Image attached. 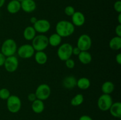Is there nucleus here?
Returning <instances> with one entry per match:
<instances>
[{
    "instance_id": "nucleus-2",
    "label": "nucleus",
    "mask_w": 121,
    "mask_h": 120,
    "mask_svg": "<svg viewBox=\"0 0 121 120\" xmlns=\"http://www.w3.org/2000/svg\"><path fill=\"white\" fill-rule=\"evenodd\" d=\"M1 52L6 57L13 56L17 51V45L13 39H7L4 41L1 46Z\"/></svg>"
},
{
    "instance_id": "nucleus-25",
    "label": "nucleus",
    "mask_w": 121,
    "mask_h": 120,
    "mask_svg": "<svg viewBox=\"0 0 121 120\" xmlns=\"http://www.w3.org/2000/svg\"><path fill=\"white\" fill-rule=\"evenodd\" d=\"M84 96L82 94H76L71 100V105L74 107L79 106L83 102Z\"/></svg>"
},
{
    "instance_id": "nucleus-3",
    "label": "nucleus",
    "mask_w": 121,
    "mask_h": 120,
    "mask_svg": "<svg viewBox=\"0 0 121 120\" xmlns=\"http://www.w3.org/2000/svg\"><path fill=\"white\" fill-rule=\"evenodd\" d=\"M48 37L43 34L36 35L32 40V45L34 50L36 51H42L48 46Z\"/></svg>"
},
{
    "instance_id": "nucleus-1",
    "label": "nucleus",
    "mask_w": 121,
    "mask_h": 120,
    "mask_svg": "<svg viewBox=\"0 0 121 120\" xmlns=\"http://www.w3.org/2000/svg\"><path fill=\"white\" fill-rule=\"evenodd\" d=\"M75 27L71 22L66 20H61L57 23L56 31L61 38L68 37L74 33Z\"/></svg>"
},
{
    "instance_id": "nucleus-18",
    "label": "nucleus",
    "mask_w": 121,
    "mask_h": 120,
    "mask_svg": "<svg viewBox=\"0 0 121 120\" xmlns=\"http://www.w3.org/2000/svg\"><path fill=\"white\" fill-rule=\"evenodd\" d=\"M23 36L25 40L27 41H32L36 36V31L34 29V27L31 26L26 27L24 30Z\"/></svg>"
},
{
    "instance_id": "nucleus-7",
    "label": "nucleus",
    "mask_w": 121,
    "mask_h": 120,
    "mask_svg": "<svg viewBox=\"0 0 121 120\" xmlns=\"http://www.w3.org/2000/svg\"><path fill=\"white\" fill-rule=\"evenodd\" d=\"M92 41L91 36L87 34H82L79 37L77 42V47L81 51H87L92 47Z\"/></svg>"
},
{
    "instance_id": "nucleus-38",
    "label": "nucleus",
    "mask_w": 121,
    "mask_h": 120,
    "mask_svg": "<svg viewBox=\"0 0 121 120\" xmlns=\"http://www.w3.org/2000/svg\"><path fill=\"white\" fill-rule=\"evenodd\" d=\"M5 0H0V8L4 5Z\"/></svg>"
},
{
    "instance_id": "nucleus-30",
    "label": "nucleus",
    "mask_w": 121,
    "mask_h": 120,
    "mask_svg": "<svg viewBox=\"0 0 121 120\" xmlns=\"http://www.w3.org/2000/svg\"><path fill=\"white\" fill-rule=\"evenodd\" d=\"M37 99L36 95L35 93H30L28 95V100L30 102H33Z\"/></svg>"
},
{
    "instance_id": "nucleus-8",
    "label": "nucleus",
    "mask_w": 121,
    "mask_h": 120,
    "mask_svg": "<svg viewBox=\"0 0 121 120\" xmlns=\"http://www.w3.org/2000/svg\"><path fill=\"white\" fill-rule=\"evenodd\" d=\"M35 94L37 99L42 101L46 100L50 96L51 88L48 85L46 84H42L37 88Z\"/></svg>"
},
{
    "instance_id": "nucleus-27",
    "label": "nucleus",
    "mask_w": 121,
    "mask_h": 120,
    "mask_svg": "<svg viewBox=\"0 0 121 120\" xmlns=\"http://www.w3.org/2000/svg\"><path fill=\"white\" fill-rule=\"evenodd\" d=\"M74 12H75V9H74V7L72 6H67L65 8V13L67 16H72Z\"/></svg>"
},
{
    "instance_id": "nucleus-4",
    "label": "nucleus",
    "mask_w": 121,
    "mask_h": 120,
    "mask_svg": "<svg viewBox=\"0 0 121 120\" xmlns=\"http://www.w3.org/2000/svg\"><path fill=\"white\" fill-rule=\"evenodd\" d=\"M73 46L69 43H65L59 47L57 52V54L60 60L65 61L70 58L72 54Z\"/></svg>"
},
{
    "instance_id": "nucleus-13",
    "label": "nucleus",
    "mask_w": 121,
    "mask_h": 120,
    "mask_svg": "<svg viewBox=\"0 0 121 120\" xmlns=\"http://www.w3.org/2000/svg\"><path fill=\"white\" fill-rule=\"evenodd\" d=\"M36 7V3L34 0H24L21 2V9L25 12H32L35 11Z\"/></svg>"
},
{
    "instance_id": "nucleus-21",
    "label": "nucleus",
    "mask_w": 121,
    "mask_h": 120,
    "mask_svg": "<svg viewBox=\"0 0 121 120\" xmlns=\"http://www.w3.org/2000/svg\"><path fill=\"white\" fill-rule=\"evenodd\" d=\"M48 44L50 45L52 47H56L59 46L61 44L62 38L57 33H54V34H52L50 37L48 38Z\"/></svg>"
},
{
    "instance_id": "nucleus-35",
    "label": "nucleus",
    "mask_w": 121,
    "mask_h": 120,
    "mask_svg": "<svg viewBox=\"0 0 121 120\" xmlns=\"http://www.w3.org/2000/svg\"><path fill=\"white\" fill-rule=\"evenodd\" d=\"M116 61H117V63L119 65L121 64V53H118V54L116 56Z\"/></svg>"
},
{
    "instance_id": "nucleus-5",
    "label": "nucleus",
    "mask_w": 121,
    "mask_h": 120,
    "mask_svg": "<svg viewBox=\"0 0 121 120\" xmlns=\"http://www.w3.org/2000/svg\"><path fill=\"white\" fill-rule=\"evenodd\" d=\"M7 107L10 112L13 114L17 113L21 108V100L17 95H10L7 100Z\"/></svg>"
},
{
    "instance_id": "nucleus-22",
    "label": "nucleus",
    "mask_w": 121,
    "mask_h": 120,
    "mask_svg": "<svg viewBox=\"0 0 121 120\" xmlns=\"http://www.w3.org/2000/svg\"><path fill=\"white\" fill-rule=\"evenodd\" d=\"M110 48L112 50H119L121 48V37L117 36L112 38L109 43Z\"/></svg>"
},
{
    "instance_id": "nucleus-23",
    "label": "nucleus",
    "mask_w": 121,
    "mask_h": 120,
    "mask_svg": "<svg viewBox=\"0 0 121 120\" xmlns=\"http://www.w3.org/2000/svg\"><path fill=\"white\" fill-rule=\"evenodd\" d=\"M78 88L82 90L88 89L91 86V81L87 78L82 77L77 80V85Z\"/></svg>"
},
{
    "instance_id": "nucleus-32",
    "label": "nucleus",
    "mask_w": 121,
    "mask_h": 120,
    "mask_svg": "<svg viewBox=\"0 0 121 120\" xmlns=\"http://www.w3.org/2000/svg\"><path fill=\"white\" fill-rule=\"evenodd\" d=\"M6 56L4 55L0 52V67H2L4 64L5 61Z\"/></svg>"
},
{
    "instance_id": "nucleus-9",
    "label": "nucleus",
    "mask_w": 121,
    "mask_h": 120,
    "mask_svg": "<svg viewBox=\"0 0 121 120\" xmlns=\"http://www.w3.org/2000/svg\"><path fill=\"white\" fill-rule=\"evenodd\" d=\"M17 51L18 56L24 59L30 58L35 54V50L30 44L22 45L18 48Z\"/></svg>"
},
{
    "instance_id": "nucleus-33",
    "label": "nucleus",
    "mask_w": 121,
    "mask_h": 120,
    "mask_svg": "<svg viewBox=\"0 0 121 120\" xmlns=\"http://www.w3.org/2000/svg\"><path fill=\"white\" fill-rule=\"evenodd\" d=\"M80 52H81V51L79 49L78 47H74V48H73V50H72V54L78 56L79 54L80 53Z\"/></svg>"
},
{
    "instance_id": "nucleus-16",
    "label": "nucleus",
    "mask_w": 121,
    "mask_h": 120,
    "mask_svg": "<svg viewBox=\"0 0 121 120\" xmlns=\"http://www.w3.org/2000/svg\"><path fill=\"white\" fill-rule=\"evenodd\" d=\"M110 114L115 118H121V103L120 102H117L112 104L109 109Z\"/></svg>"
},
{
    "instance_id": "nucleus-36",
    "label": "nucleus",
    "mask_w": 121,
    "mask_h": 120,
    "mask_svg": "<svg viewBox=\"0 0 121 120\" xmlns=\"http://www.w3.org/2000/svg\"><path fill=\"white\" fill-rule=\"evenodd\" d=\"M30 21L31 23H32L34 24L37 21V19L35 17H34V16H33V17L31 18L30 20Z\"/></svg>"
},
{
    "instance_id": "nucleus-31",
    "label": "nucleus",
    "mask_w": 121,
    "mask_h": 120,
    "mask_svg": "<svg viewBox=\"0 0 121 120\" xmlns=\"http://www.w3.org/2000/svg\"><path fill=\"white\" fill-rule=\"evenodd\" d=\"M115 33L119 37H121V24H119L115 28Z\"/></svg>"
},
{
    "instance_id": "nucleus-11",
    "label": "nucleus",
    "mask_w": 121,
    "mask_h": 120,
    "mask_svg": "<svg viewBox=\"0 0 121 120\" xmlns=\"http://www.w3.org/2000/svg\"><path fill=\"white\" fill-rule=\"evenodd\" d=\"M5 69L9 72H14L18 67V60L14 55L6 57L4 64Z\"/></svg>"
},
{
    "instance_id": "nucleus-6",
    "label": "nucleus",
    "mask_w": 121,
    "mask_h": 120,
    "mask_svg": "<svg viewBox=\"0 0 121 120\" xmlns=\"http://www.w3.org/2000/svg\"><path fill=\"white\" fill-rule=\"evenodd\" d=\"M113 104L112 96L109 94H103L98 100V107L102 111H107Z\"/></svg>"
},
{
    "instance_id": "nucleus-14",
    "label": "nucleus",
    "mask_w": 121,
    "mask_h": 120,
    "mask_svg": "<svg viewBox=\"0 0 121 120\" xmlns=\"http://www.w3.org/2000/svg\"><path fill=\"white\" fill-rule=\"evenodd\" d=\"M62 84L63 87L68 89H72L76 87L77 80L76 77L72 75L65 77L63 80Z\"/></svg>"
},
{
    "instance_id": "nucleus-34",
    "label": "nucleus",
    "mask_w": 121,
    "mask_h": 120,
    "mask_svg": "<svg viewBox=\"0 0 121 120\" xmlns=\"http://www.w3.org/2000/svg\"><path fill=\"white\" fill-rule=\"evenodd\" d=\"M79 120H93L90 116L87 115H83L79 118Z\"/></svg>"
},
{
    "instance_id": "nucleus-39",
    "label": "nucleus",
    "mask_w": 121,
    "mask_h": 120,
    "mask_svg": "<svg viewBox=\"0 0 121 120\" xmlns=\"http://www.w3.org/2000/svg\"><path fill=\"white\" fill-rule=\"evenodd\" d=\"M18 1H19V2H22V1H24V0H17Z\"/></svg>"
},
{
    "instance_id": "nucleus-26",
    "label": "nucleus",
    "mask_w": 121,
    "mask_h": 120,
    "mask_svg": "<svg viewBox=\"0 0 121 120\" xmlns=\"http://www.w3.org/2000/svg\"><path fill=\"white\" fill-rule=\"evenodd\" d=\"M10 96V92L5 88L0 89V98L3 100H7Z\"/></svg>"
},
{
    "instance_id": "nucleus-10",
    "label": "nucleus",
    "mask_w": 121,
    "mask_h": 120,
    "mask_svg": "<svg viewBox=\"0 0 121 120\" xmlns=\"http://www.w3.org/2000/svg\"><path fill=\"white\" fill-rule=\"evenodd\" d=\"M33 27L35 31L40 34H44L47 32L51 28L50 22L45 19L37 20V21L33 24Z\"/></svg>"
},
{
    "instance_id": "nucleus-15",
    "label": "nucleus",
    "mask_w": 121,
    "mask_h": 120,
    "mask_svg": "<svg viewBox=\"0 0 121 120\" xmlns=\"http://www.w3.org/2000/svg\"><path fill=\"white\" fill-rule=\"evenodd\" d=\"M7 11L12 14H15L18 12L21 9V2L17 0H11L7 5Z\"/></svg>"
},
{
    "instance_id": "nucleus-28",
    "label": "nucleus",
    "mask_w": 121,
    "mask_h": 120,
    "mask_svg": "<svg viewBox=\"0 0 121 120\" xmlns=\"http://www.w3.org/2000/svg\"><path fill=\"white\" fill-rule=\"evenodd\" d=\"M65 64H66V67L68 68H69V69H72L75 66V62L74 61V60L71 58L66 60L65 61Z\"/></svg>"
},
{
    "instance_id": "nucleus-24",
    "label": "nucleus",
    "mask_w": 121,
    "mask_h": 120,
    "mask_svg": "<svg viewBox=\"0 0 121 120\" xmlns=\"http://www.w3.org/2000/svg\"><path fill=\"white\" fill-rule=\"evenodd\" d=\"M101 89L104 94L110 95L114 90L115 85L111 81H106L102 84Z\"/></svg>"
},
{
    "instance_id": "nucleus-37",
    "label": "nucleus",
    "mask_w": 121,
    "mask_h": 120,
    "mask_svg": "<svg viewBox=\"0 0 121 120\" xmlns=\"http://www.w3.org/2000/svg\"><path fill=\"white\" fill-rule=\"evenodd\" d=\"M118 21L119 24H121V13H119V15L118 16Z\"/></svg>"
},
{
    "instance_id": "nucleus-20",
    "label": "nucleus",
    "mask_w": 121,
    "mask_h": 120,
    "mask_svg": "<svg viewBox=\"0 0 121 120\" xmlns=\"http://www.w3.org/2000/svg\"><path fill=\"white\" fill-rule=\"evenodd\" d=\"M34 58H35V62L40 65H44L47 62L48 57L47 55L43 51H37L35 54H34Z\"/></svg>"
},
{
    "instance_id": "nucleus-29",
    "label": "nucleus",
    "mask_w": 121,
    "mask_h": 120,
    "mask_svg": "<svg viewBox=\"0 0 121 120\" xmlns=\"http://www.w3.org/2000/svg\"><path fill=\"white\" fill-rule=\"evenodd\" d=\"M113 8L117 12L121 13V1L120 0H118L115 2Z\"/></svg>"
},
{
    "instance_id": "nucleus-12",
    "label": "nucleus",
    "mask_w": 121,
    "mask_h": 120,
    "mask_svg": "<svg viewBox=\"0 0 121 120\" xmlns=\"http://www.w3.org/2000/svg\"><path fill=\"white\" fill-rule=\"evenodd\" d=\"M85 22V16L84 14L80 11H75L72 16V23L74 27H81Z\"/></svg>"
},
{
    "instance_id": "nucleus-19",
    "label": "nucleus",
    "mask_w": 121,
    "mask_h": 120,
    "mask_svg": "<svg viewBox=\"0 0 121 120\" xmlns=\"http://www.w3.org/2000/svg\"><path fill=\"white\" fill-rule=\"evenodd\" d=\"M78 58L80 62L83 64H88L92 60V56L91 53L88 51H81L78 55Z\"/></svg>"
},
{
    "instance_id": "nucleus-17",
    "label": "nucleus",
    "mask_w": 121,
    "mask_h": 120,
    "mask_svg": "<svg viewBox=\"0 0 121 120\" xmlns=\"http://www.w3.org/2000/svg\"><path fill=\"white\" fill-rule=\"evenodd\" d=\"M44 104L42 100L36 99L34 101L32 102V110L35 114H41L44 110Z\"/></svg>"
}]
</instances>
